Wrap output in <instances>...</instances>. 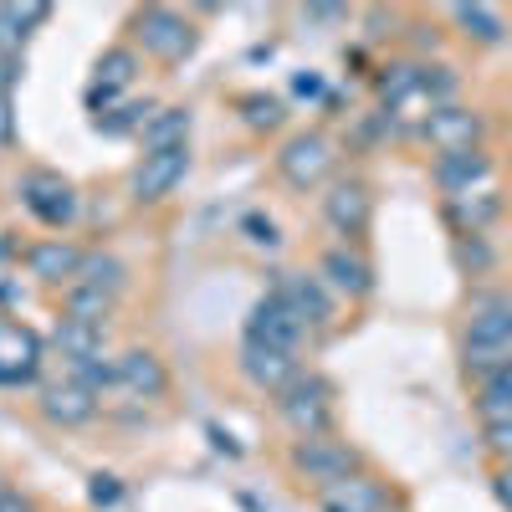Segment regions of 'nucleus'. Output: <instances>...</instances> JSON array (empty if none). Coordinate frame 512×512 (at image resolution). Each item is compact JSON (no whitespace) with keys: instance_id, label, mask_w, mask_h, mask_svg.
Wrapping results in <instances>:
<instances>
[{"instance_id":"nucleus-1","label":"nucleus","mask_w":512,"mask_h":512,"mask_svg":"<svg viewBox=\"0 0 512 512\" xmlns=\"http://www.w3.org/2000/svg\"><path fill=\"white\" fill-rule=\"evenodd\" d=\"M466 374H477V384L512 354V297H482L466 318Z\"/></svg>"},{"instance_id":"nucleus-2","label":"nucleus","mask_w":512,"mask_h":512,"mask_svg":"<svg viewBox=\"0 0 512 512\" xmlns=\"http://www.w3.org/2000/svg\"><path fill=\"white\" fill-rule=\"evenodd\" d=\"M277 415L297 431V441L328 436L333 431V390H328L318 374H297L287 390L277 395Z\"/></svg>"},{"instance_id":"nucleus-3","label":"nucleus","mask_w":512,"mask_h":512,"mask_svg":"<svg viewBox=\"0 0 512 512\" xmlns=\"http://www.w3.org/2000/svg\"><path fill=\"white\" fill-rule=\"evenodd\" d=\"M134 31H139V47L149 52V57H159V62H185L195 47H200V31L180 16V11H169V6H144L139 16H134Z\"/></svg>"},{"instance_id":"nucleus-4","label":"nucleus","mask_w":512,"mask_h":512,"mask_svg":"<svg viewBox=\"0 0 512 512\" xmlns=\"http://www.w3.org/2000/svg\"><path fill=\"white\" fill-rule=\"evenodd\" d=\"M333 164H338V149L328 134H318V128H308V134H292L282 149H277V169H282V180L292 190H318L328 175H333Z\"/></svg>"},{"instance_id":"nucleus-5","label":"nucleus","mask_w":512,"mask_h":512,"mask_svg":"<svg viewBox=\"0 0 512 512\" xmlns=\"http://www.w3.org/2000/svg\"><path fill=\"white\" fill-rule=\"evenodd\" d=\"M292 466H297V477H308L328 492L338 482L359 477V451L349 441H333V436H308L292 446Z\"/></svg>"},{"instance_id":"nucleus-6","label":"nucleus","mask_w":512,"mask_h":512,"mask_svg":"<svg viewBox=\"0 0 512 512\" xmlns=\"http://www.w3.org/2000/svg\"><path fill=\"white\" fill-rule=\"evenodd\" d=\"M21 205L47 231H67L77 221V190L57 175V169H31V175L21 180Z\"/></svg>"},{"instance_id":"nucleus-7","label":"nucleus","mask_w":512,"mask_h":512,"mask_svg":"<svg viewBox=\"0 0 512 512\" xmlns=\"http://www.w3.org/2000/svg\"><path fill=\"white\" fill-rule=\"evenodd\" d=\"M323 221L333 226V236H344L349 246L364 241V231L374 226V195L364 180H338L323 195Z\"/></svg>"},{"instance_id":"nucleus-8","label":"nucleus","mask_w":512,"mask_h":512,"mask_svg":"<svg viewBox=\"0 0 512 512\" xmlns=\"http://www.w3.org/2000/svg\"><path fill=\"white\" fill-rule=\"evenodd\" d=\"M41 354H47L41 333L11 313H0V384H31L41 374Z\"/></svg>"},{"instance_id":"nucleus-9","label":"nucleus","mask_w":512,"mask_h":512,"mask_svg":"<svg viewBox=\"0 0 512 512\" xmlns=\"http://www.w3.org/2000/svg\"><path fill=\"white\" fill-rule=\"evenodd\" d=\"M482 113L477 108H461V103H446V108H436L431 118H425V128H420V139L436 149V159L441 154H466V149H482Z\"/></svg>"},{"instance_id":"nucleus-10","label":"nucleus","mask_w":512,"mask_h":512,"mask_svg":"<svg viewBox=\"0 0 512 512\" xmlns=\"http://www.w3.org/2000/svg\"><path fill=\"white\" fill-rule=\"evenodd\" d=\"M303 323L292 318V308L282 303L277 292H267L262 303H256L246 313V344H262V349H282V354H297V344H303Z\"/></svg>"},{"instance_id":"nucleus-11","label":"nucleus","mask_w":512,"mask_h":512,"mask_svg":"<svg viewBox=\"0 0 512 512\" xmlns=\"http://www.w3.org/2000/svg\"><path fill=\"white\" fill-rule=\"evenodd\" d=\"M185 175H190V149H159V154H144V159H139L128 190H134L139 205H159Z\"/></svg>"},{"instance_id":"nucleus-12","label":"nucleus","mask_w":512,"mask_h":512,"mask_svg":"<svg viewBox=\"0 0 512 512\" xmlns=\"http://www.w3.org/2000/svg\"><path fill=\"white\" fill-rule=\"evenodd\" d=\"M113 390L134 395V400H159L169 395V369L154 349H123L113 359Z\"/></svg>"},{"instance_id":"nucleus-13","label":"nucleus","mask_w":512,"mask_h":512,"mask_svg":"<svg viewBox=\"0 0 512 512\" xmlns=\"http://www.w3.org/2000/svg\"><path fill=\"white\" fill-rule=\"evenodd\" d=\"M318 277L333 292H344V297H369L374 292V262L359 246H349V241H338V246H328L318 256Z\"/></svg>"},{"instance_id":"nucleus-14","label":"nucleus","mask_w":512,"mask_h":512,"mask_svg":"<svg viewBox=\"0 0 512 512\" xmlns=\"http://www.w3.org/2000/svg\"><path fill=\"white\" fill-rule=\"evenodd\" d=\"M277 297L292 308V318L303 328H328L333 323V297H328V282L323 277H308V272H287L277 282Z\"/></svg>"},{"instance_id":"nucleus-15","label":"nucleus","mask_w":512,"mask_h":512,"mask_svg":"<svg viewBox=\"0 0 512 512\" xmlns=\"http://www.w3.org/2000/svg\"><path fill=\"white\" fill-rule=\"evenodd\" d=\"M82 251L77 241H67V236H47V241H36L31 251H26V272L36 277V282H52V287H72L77 282V272H82Z\"/></svg>"},{"instance_id":"nucleus-16","label":"nucleus","mask_w":512,"mask_h":512,"mask_svg":"<svg viewBox=\"0 0 512 512\" xmlns=\"http://www.w3.org/2000/svg\"><path fill=\"white\" fill-rule=\"evenodd\" d=\"M241 374L256 384L262 395H282L287 384L303 374V364H297V354H282V349H262V344H246L241 349Z\"/></svg>"},{"instance_id":"nucleus-17","label":"nucleus","mask_w":512,"mask_h":512,"mask_svg":"<svg viewBox=\"0 0 512 512\" xmlns=\"http://www.w3.org/2000/svg\"><path fill=\"white\" fill-rule=\"evenodd\" d=\"M431 175H436L441 195H446V200H456V195L487 190V180H492V159H487L482 149H466V154H441Z\"/></svg>"},{"instance_id":"nucleus-18","label":"nucleus","mask_w":512,"mask_h":512,"mask_svg":"<svg viewBox=\"0 0 512 512\" xmlns=\"http://www.w3.org/2000/svg\"><path fill=\"white\" fill-rule=\"evenodd\" d=\"M41 415H47L52 425H88L98 415V395L88 390V384H77V379H57L41 390Z\"/></svg>"},{"instance_id":"nucleus-19","label":"nucleus","mask_w":512,"mask_h":512,"mask_svg":"<svg viewBox=\"0 0 512 512\" xmlns=\"http://www.w3.org/2000/svg\"><path fill=\"white\" fill-rule=\"evenodd\" d=\"M134 77H139V52H134V47H108V52L98 57L88 103H93V108H108L123 88H134Z\"/></svg>"},{"instance_id":"nucleus-20","label":"nucleus","mask_w":512,"mask_h":512,"mask_svg":"<svg viewBox=\"0 0 512 512\" xmlns=\"http://www.w3.org/2000/svg\"><path fill=\"white\" fill-rule=\"evenodd\" d=\"M497 216H502V195L497 190H472V195L446 200V221H451L456 236H482Z\"/></svg>"},{"instance_id":"nucleus-21","label":"nucleus","mask_w":512,"mask_h":512,"mask_svg":"<svg viewBox=\"0 0 512 512\" xmlns=\"http://www.w3.org/2000/svg\"><path fill=\"white\" fill-rule=\"evenodd\" d=\"M144 139V154H159V149H185L190 139V108H154L139 128Z\"/></svg>"},{"instance_id":"nucleus-22","label":"nucleus","mask_w":512,"mask_h":512,"mask_svg":"<svg viewBox=\"0 0 512 512\" xmlns=\"http://www.w3.org/2000/svg\"><path fill=\"white\" fill-rule=\"evenodd\" d=\"M113 303H118V297H108V292H98V287H82V282H72V287H67V297H62V318H72V323H88V328H108Z\"/></svg>"},{"instance_id":"nucleus-23","label":"nucleus","mask_w":512,"mask_h":512,"mask_svg":"<svg viewBox=\"0 0 512 512\" xmlns=\"http://www.w3.org/2000/svg\"><path fill=\"white\" fill-rule=\"evenodd\" d=\"M57 349H62L67 364H98V359H103V328L57 318Z\"/></svg>"},{"instance_id":"nucleus-24","label":"nucleus","mask_w":512,"mask_h":512,"mask_svg":"<svg viewBox=\"0 0 512 512\" xmlns=\"http://www.w3.org/2000/svg\"><path fill=\"white\" fill-rule=\"evenodd\" d=\"M47 16L52 6H0V57H21V41Z\"/></svg>"},{"instance_id":"nucleus-25","label":"nucleus","mask_w":512,"mask_h":512,"mask_svg":"<svg viewBox=\"0 0 512 512\" xmlns=\"http://www.w3.org/2000/svg\"><path fill=\"white\" fill-rule=\"evenodd\" d=\"M77 282H82V287H98V292H108V297H118V292L128 287V267L118 262V256H108V251H88V256H82Z\"/></svg>"},{"instance_id":"nucleus-26","label":"nucleus","mask_w":512,"mask_h":512,"mask_svg":"<svg viewBox=\"0 0 512 512\" xmlns=\"http://www.w3.org/2000/svg\"><path fill=\"white\" fill-rule=\"evenodd\" d=\"M323 502H338V507H349V512H379V507H384V492H379V482H369V477H349V482L328 487Z\"/></svg>"},{"instance_id":"nucleus-27","label":"nucleus","mask_w":512,"mask_h":512,"mask_svg":"<svg viewBox=\"0 0 512 512\" xmlns=\"http://www.w3.org/2000/svg\"><path fill=\"white\" fill-rule=\"evenodd\" d=\"M451 21L472 36V41H482V47H497V41H502V16H497L492 6H456Z\"/></svg>"},{"instance_id":"nucleus-28","label":"nucleus","mask_w":512,"mask_h":512,"mask_svg":"<svg viewBox=\"0 0 512 512\" xmlns=\"http://www.w3.org/2000/svg\"><path fill=\"white\" fill-rule=\"evenodd\" d=\"M236 108H241V123L256 128V134H272V128L287 118L282 98H272V93H246V98H236Z\"/></svg>"},{"instance_id":"nucleus-29","label":"nucleus","mask_w":512,"mask_h":512,"mask_svg":"<svg viewBox=\"0 0 512 512\" xmlns=\"http://www.w3.org/2000/svg\"><path fill=\"white\" fill-rule=\"evenodd\" d=\"M420 77H425L420 62H395V67H384V77H379V98H384V108H395L400 98H410V93L420 88Z\"/></svg>"},{"instance_id":"nucleus-30","label":"nucleus","mask_w":512,"mask_h":512,"mask_svg":"<svg viewBox=\"0 0 512 512\" xmlns=\"http://www.w3.org/2000/svg\"><path fill=\"white\" fill-rule=\"evenodd\" d=\"M482 436H487V451H492L497 461H512V420L482 425Z\"/></svg>"},{"instance_id":"nucleus-31","label":"nucleus","mask_w":512,"mask_h":512,"mask_svg":"<svg viewBox=\"0 0 512 512\" xmlns=\"http://www.w3.org/2000/svg\"><path fill=\"white\" fill-rule=\"evenodd\" d=\"M456 262L461 267H487L492 251L482 246V236H456Z\"/></svg>"},{"instance_id":"nucleus-32","label":"nucleus","mask_w":512,"mask_h":512,"mask_svg":"<svg viewBox=\"0 0 512 512\" xmlns=\"http://www.w3.org/2000/svg\"><path fill=\"white\" fill-rule=\"evenodd\" d=\"M241 231H246V241H251V246H267V251L282 241V236H277V226H272L267 216H246V221H241Z\"/></svg>"},{"instance_id":"nucleus-33","label":"nucleus","mask_w":512,"mask_h":512,"mask_svg":"<svg viewBox=\"0 0 512 512\" xmlns=\"http://www.w3.org/2000/svg\"><path fill=\"white\" fill-rule=\"evenodd\" d=\"M477 390H492V395H507V400H512V354H507V359L477 384Z\"/></svg>"},{"instance_id":"nucleus-34","label":"nucleus","mask_w":512,"mask_h":512,"mask_svg":"<svg viewBox=\"0 0 512 512\" xmlns=\"http://www.w3.org/2000/svg\"><path fill=\"white\" fill-rule=\"evenodd\" d=\"M88 497H93V507H113L118 497H123V487H118V477H93V487H88Z\"/></svg>"},{"instance_id":"nucleus-35","label":"nucleus","mask_w":512,"mask_h":512,"mask_svg":"<svg viewBox=\"0 0 512 512\" xmlns=\"http://www.w3.org/2000/svg\"><path fill=\"white\" fill-rule=\"evenodd\" d=\"M492 497H497L502 507H512V461H502L497 472H492Z\"/></svg>"},{"instance_id":"nucleus-36","label":"nucleus","mask_w":512,"mask_h":512,"mask_svg":"<svg viewBox=\"0 0 512 512\" xmlns=\"http://www.w3.org/2000/svg\"><path fill=\"white\" fill-rule=\"evenodd\" d=\"M11 139H16V103L0 98V149H6Z\"/></svg>"},{"instance_id":"nucleus-37","label":"nucleus","mask_w":512,"mask_h":512,"mask_svg":"<svg viewBox=\"0 0 512 512\" xmlns=\"http://www.w3.org/2000/svg\"><path fill=\"white\" fill-rule=\"evenodd\" d=\"M16 77H21V57H0V98H11Z\"/></svg>"},{"instance_id":"nucleus-38","label":"nucleus","mask_w":512,"mask_h":512,"mask_svg":"<svg viewBox=\"0 0 512 512\" xmlns=\"http://www.w3.org/2000/svg\"><path fill=\"white\" fill-rule=\"evenodd\" d=\"M292 93H297V98H318L323 82H318L313 72H297V77H292Z\"/></svg>"},{"instance_id":"nucleus-39","label":"nucleus","mask_w":512,"mask_h":512,"mask_svg":"<svg viewBox=\"0 0 512 512\" xmlns=\"http://www.w3.org/2000/svg\"><path fill=\"white\" fill-rule=\"evenodd\" d=\"M303 21H318V26H323V21H344V11H338V6H308Z\"/></svg>"},{"instance_id":"nucleus-40","label":"nucleus","mask_w":512,"mask_h":512,"mask_svg":"<svg viewBox=\"0 0 512 512\" xmlns=\"http://www.w3.org/2000/svg\"><path fill=\"white\" fill-rule=\"evenodd\" d=\"M0 512H31V497L11 487V492H6V502H0Z\"/></svg>"},{"instance_id":"nucleus-41","label":"nucleus","mask_w":512,"mask_h":512,"mask_svg":"<svg viewBox=\"0 0 512 512\" xmlns=\"http://www.w3.org/2000/svg\"><path fill=\"white\" fill-rule=\"evenodd\" d=\"M6 256H16V241H11L6 231H0V262H6Z\"/></svg>"},{"instance_id":"nucleus-42","label":"nucleus","mask_w":512,"mask_h":512,"mask_svg":"<svg viewBox=\"0 0 512 512\" xmlns=\"http://www.w3.org/2000/svg\"><path fill=\"white\" fill-rule=\"evenodd\" d=\"M323 512H349V507H338V502H323Z\"/></svg>"},{"instance_id":"nucleus-43","label":"nucleus","mask_w":512,"mask_h":512,"mask_svg":"<svg viewBox=\"0 0 512 512\" xmlns=\"http://www.w3.org/2000/svg\"><path fill=\"white\" fill-rule=\"evenodd\" d=\"M6 492H11V482H6V477H0V502H6Z\"/></svg>"}]
</instances>
